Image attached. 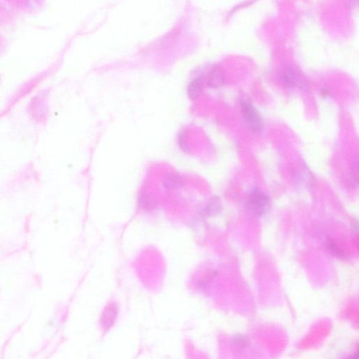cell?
<instances>
[{
	"label": "cell",
	"mask_w": 359,
	"mask_h": 359,
	"mask_svg": "<svg viewBox=\"0 0 359 359\" xmlns=\"http://www.w3.org/2000/svg\"><path fill=\"white\" fill-rule=\"evenodd\" d=\"M240 106L246 126L253 133H259L263 129V121L256 108L248 100H241Z\"/></svg>",
	"instance_id": "6da1fadb"
},
{
	"label": "cell",
	"mask_w": 359,
	"mask_h": 359,
	"mask_svg": "<svg viewBox=\"0 0 359 359\" xmlns=\"http://www.w3.org/2000/svg\"><path fill=\"white\" fill-rule=\"evenodd\" d=\"M270 205V198L258 189L251 192L246 203L248 211L256 216L265 215L269 211Z\"/></svg>",
	"instance_id": "7a4b0ae2"
},
{
	"label": "cell",
	"mask_w": 359,
	"mask_h": 359,
	"mask_svg": "<svg viewBox=\"0 0 359 359\" xmlns=\"http://www.w3.org/2000/svg\"><path fill=\"white\" fill-rule=\"evenodd\" d=\"M282 82L287 88H298L302 90H306L309 85L304 74L293 67L287 68L283 73Z\"/></svg>",
	"instance_id": "3957f363"
},
{
	"label": "cell",
	"mask_w": 359,
	"mask_h": 359,
	"mask_svg": "<svg viewBox=\"0 0 359 359\" xmlns=\"http://www.w3.org/2000/svg\"><path fill=\"white\" fill-rule=\"evenodd\" d=\"M225 82V74L220 67H215L210 72L207 78V85L211 88H219Z\"/></svg>",
	"instance_id": "277c9868"
},
{
	"label": "cell",
	"mask_w": 359,
	"mask_h": 359,
	"mask_svg": "<svg viewBox=\"0 0 359 359\" xmlns=\"http://www.w3.org/2000/svg\"><path fill=\"white\" fill-rule=\"evenodd\" d=\"M185 184V180L182 176L177 174H171L166 178L163 185L168 190H179Z\"/></svg>",
	"instance_id": "5b68a950"
},
{
	"label": "cell",
	"mask_w": 359,
	"mask_h": 359,
	"mask_svg": "<svg viewBox=\"0 0 359 359\" xmlns=\"http://www.w3.org/2000/svg\"><path fill=\"white\" fill-rule=\"evenodd\" d=\"M201 90H202L201 78H195L189 84L188 89H187V93H188V96L190 98L195 100L200 96Z\"/></svg>",
	"instance_id": "8992f818"
},
{
	"label": "cell",
	"mask_w": 359,
	"mask_h": 359,
	"mask_svg": "<svg viewBox=\"0 0 359 359\" xmlns=\"http://www.w3.org/2000/svg\"><path fill=\"white\" fill-rule=\"evenodd\" d=\"M220 208H221V204H220L218 198H214L211 200L207 205L205 206L204 210H203V213H204V215L207 216L214 215L220 211Z\"/></svg>",
	"instance_id": "52a82bcc"
},
{
	"label": "cell",
	"mask_w": 359,
	"mask_h": 359,
	"mask_svg": "<svg viewBox=\"0 0 359 359\" xmlns=\"http://www.w3.org/2000/svg\"><path fill=\"white\" fill-rule=\"evenodd\" d=\"M116 309L113 306H109L106 309L104 314H103V326L108 327L109 328L114 321V318L116 317Z\"/></svg>",
	"instance_id": "ba28073f"
},
{
	"label": "cell",
	"mask_w": 359,
	"mask_h": 359,
	"mask_svg": "<svg viewBox=\"0 0 359 359\" xmlns=\"http://www.w3.org/2000/svg\"><path fill=\"white\" fill-rule=\"evenodd\" d=\"M139 204L146 211H150L155 206V201L152 197L145 193L141 194L139 198Z\"/></svg>",
	"instance_id": "9c48e42d"
},
{
	"label": "cell",
	"mask_w": 359,
	"mask_h": 359,
	"mask_svg": "<svg viewBox=\"0 0 359 359\" xmlns=\"http://www.w3.org/2000/svg\"><path fill=\"white\" fill-rule=\"evenodd\" d=\"M326 246L327 248H328V250H329L330 252H333L335 256L341 257H344V253H343V252L341 251V249H340L339 248H338V246H336V244H335V243L333 242V241H332L331 239H328V241H327Z\"/></svg>",
	"instance_id": "30bf717a"
},
{
	"label": "cell",
	"mask_w": 359,
	"mask_h": 359,
	"mask_svg": "<svg viewBox=\"0 0 359 359\" xmlns=\"http://www.w3.org/2000/svg\"><path fill=\"white\" fill-rule=\"evenodd\" d=\"M185 132H182L181 133L180 136L179 137V144L180 146L181 149L184 151V152H188L189 146L187 144V141H186V136Z\"/></svg>",
	"instance_id": "8fae6325"
},
{
	"label": "cell",
	"mask_w": 359,
	"mask_h": 359,
	"mask_svg": "<svg viewBox=\"0 0 359 359\" xmlns=\"http://www.w3.org/2000/svg\"><path fill=\"white\" fill-rule=\"evenodd\" d=\"M234 342L236 343V344H239V346L243 347L244 344H246V341L243 337H236Z\"/></svg>",
	"instance_id": "7c38bea8"
},
{
	"label": "cell",
	"mask_w": 359,
	"mask_h": 359,
	"mask_svg": "<svg viewBox=\"0 0 359 359\" xmlns=\"http://www.w3.org/2000/svg\"><path fill=\"white\" fill-rule=\"evenodd\" d=\"M347 359H359V352H357V353L354 354V355L352 356V357H349V358Z\"/></svg>",
	"instance_id": "4fadbf2b"
}]
</instances>
